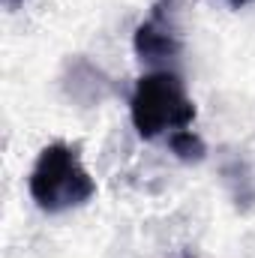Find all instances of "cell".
I'll return each instance as SVG.
<instances>
[{"label": "cell", "mask_w": 255, "mask_h": 258, "mask_svg": "<svg viewBox=\"0 0 255 258\" xmlns=\"http://www.w3.org/2000/svg\"><path fill=\"white\" fill-rule=\"evenodd\" d=\"M129 117L141 138H168L195 120V105L177 72L153 69L138 78L129 99Z\"/></svg>", "instance_id": "cell-1"}, {"label": "cell", "mask_w": 255, "mask_h": 258, "mask_svg": "<svg viewBox=\"0 0 255 258\" xmlns=\"http://www.w3.org/2000/svg\"><path fill=\"white\" fill-rule=\"evenodd\" d=\"M27 189L39 210L63 213V210L87 204L96 195V183H93L90 171L84 168L78 150L57 141V144L42 147V153L36 156Z\"/></svg>", "instance_id": "cell-2"}, {"label": "cell", "mask_w": 255, "mask_h": 258, "mask_svg": "<svg viewBox=\"0 0 255 258\" xmlns=\"http://www.w3.org/2000/svg\"><path fill=\"white\" fill-rule=\"evenodd\" d=\"M135 51L147 63H159V60L174 57L180 51V33H177L174 12H168L159 3L153 9V15L138 24V30H135Z\"/></svg>", "instance_id": "cell-3"}, {"label": "cell", "mask_w": 255, "mask_h": 258, "mask_svg": "<svg viewBox=\"0 0 255 258\" xmlns=\"http://www.w3.org/2000/svg\"><path fill=\"white\" fill-rule=\"evenodd\" d=\"M168 147H171V153H177L186 162H198L204 156V141L192 129H180V132L168 135Z\"/></svg>", "instance_id": "cell-4"}, {"label": "cell", "mask_w": 255, "mask_h": 258, "mask_svg": "<svg viewBox=\"0 0 255 258\" xmlns=\"http://www.w3.org/2000/svg\"><path fill=\"white\" fill-rule=\"evenodd\" d=\"M228 3H231L234 9H240V6H246V3H252V0H228Z\"/></svg>", "instance_id": "cell-5"}]
</instances>
